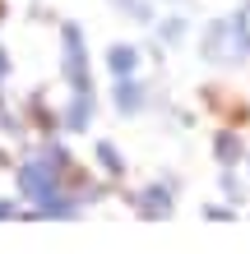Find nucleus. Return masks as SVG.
<instances>
[{
  "mask_svg": "<svg viewBox=\"0 0 250 254\" xmlns=\"http://www.w3.org/2000/svg\"><path fill=\"white\" fill-rule=\"evenodd\" d=\"M70 125H75V129H83V125H88V97H79V107L70 111Z\"/></svg>",
  "mask_w": 250,
  "mask_h": 254,
  "instance_id": "423d86ee",
  "label": "nucleus"
},
{
  "mask_svg": "<svg viewBox=\"0 0 250 254\" xmlns=\"http://www.w3.org/2000/svg\"><path fill=\"white\" fill-rule=\"evenodd\" d=\"M121 107H125V111L139 107V88H135V83H121Z\"/></svg>",
  "mask_w": 250,
  "mask_h": 254,
  "instance_id": "39448f33",
  "label": "nucleus"
},
{
  "mask_svg": "<svg viewBox=\"0 0 250 254\" xmlns=\"http://www.w3.org/2000/svg\"><path fill=\"white\" fill-rule=\"evenodd\" d=\"M65 65H70V74H75V88L83 93V88H88V69H83V42H79V28H70V33H65Z\"/></svg>",
  "mask_w": 250,
  "mask_h": 254,
  "instance_id": "f257e3e1",
  "label": "nucleus"
},
{
  "mask_svg": "<svg viewBox=\"0 0 250 254\" xmlns=\"http://www.w3.org/2000/svg\"><path fill=\"white\" fill-rule=\"evenodd\" d=\"M237 153H241V143L232 139V134H223V139H218V157H223V162H237Z\"/></svg>",
  "mask_w": 250,
  "mask_h": 254,
  "instance_id": "7ed1b4c3",
  "label": "nucleus"
},
{
  "mask_svg": "<svg viewBox=\"0 0 250 254\" xmlns=\"http://www.w3.org/2000/svg\"><path fill=\"white\" fill-rule=\"evenodd\" d=\"M139 208H144L149 217H163V213H167V194H163V190H149V194L139 199Z\"/></svg>",
  "mask_w": 250,
  "mask_h": 254,
  "instance_id": "f03ea898",
  "label": "nucleus"
},
{
  "mask_svg": "<svg viewBox=\"0 0 250 254\" xmlns=\"http://www.w3.org/2000/svg\"><path fill=\"white\" fill-rule=\"evenodd\" d=\"M111 65L121 69V74H130V69H135V51H130V47H121V51H111Z\"/></svg>",
  "mask_w": 250,
  "mask_h": 254,
  "instance_id": "20e7f679",
  "label": "nucleus"
}]
</instances>
